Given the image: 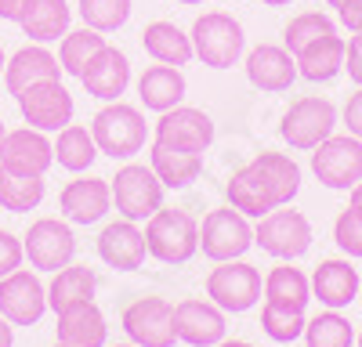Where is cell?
<instances>
[{
  "mask_svg": "<svg viewBox=\"0 0 362 347\" xmlns=\"http://www.w3.org/2000/svg\"><path fill=\"white\" fill-rule=\"evenodd\" d=\"M261 293H264L261 272L254 264H247L243 257L239 260H218V268L206 275V297L228 315L250 311L261 300Z\"/></svg>",
  "mask_w": 362,
  "mask_h": 347,
  "instance_id": "cell-8",
  "label": "cell"
},
{
  "mask_svg": "<svg viewBox=\"0 0 362 347\" xmlns=\"http://www.w3.org/2000/svg\"><path fill=\"white\" fill-rule=\"evenodd\" d=\"M141 47L153 62H163V66H189L196 51H192V37L185 29H177L174 22H148L145 33H141Z\"/></svg>",
  "mask_w": 362,
  "mask_h": 347,
  "instance_id": "cell-27",
  "label": "cell"
},
{
  "mask_svg": "<svg viewBox=\"0 0 362 347\" xmlns=\"http://www.w3.org/2000/svg\"><path fill=\"white\" fill-rule=\"evenodd\" d=\"M344 51H348V40L344 37H337V33L319 37L315 44L300 47L293 54L297 76H305L308 83H329V80H337L341 69H344Z\"/></svg>",
  "mask_w": 362,
  "mask_h": 347,
  "instance_id": "cell-24",
  "label": "cell"
},
{
  "mask_svg": "<svg viewBox=\"0 0 362 347\" xmlns=\"http://www.w3.org/2000/svg\"><path fill=\"white\" fill-rule=\"evenodd\" d=\"M254 246V228L235 207L210 210L199 224V250L210 260H239Z\"/></svg>",
  "mask_w": 362,
  "mask_h": 347,
  "instance_id": "cell-10",
  "label": "cell"
},
{
  "mask_svg": "<svg viewBox=\"0 0 362 347\" xmlns=\"http://www.w3.org/2000/svg\"><path fill=\"white\" fill-rule=\"evenodd\" d=\"M247 80L250 87H257L261 95H283L293 87L297 80V62L293 54L279 44H257L250 54H247Z\"/></svg>",
  "mask_w": 362,
  "mask_h": 347,
  "instance_id": "cell-18",
  "label": "cell"
},
{
  "mask_svg": "<svg viewBox=\"0 0 362 347\" xmlns=\"http://www.w3.org/2000/svg\"><path fill=\"white\" fill-rule=\"evenodd\" d=\"M47 311V286L25 268L0 279V315L11 326H37Z\"/></svg>",
  "mask_w": 362,
  "mask_h": 347,
  "instance_id": "cell-15",
  "label": "cell"
},
{
  "mask_svg": "<svg viewBox=\"0 0 362 347\" xmlns=\"http://www.w3.org/2000/svg\"><path fill=\"white\" fill-rule=\"evenodd\" d=\"M11 343H15V326L0 315V347H11Z\"/></svg>",
  "mask_w": 362,
  "mask_h": 347,
  "instance_id": "cell-46",
  "label": "cell"
},
{
  "mask_svg": "<svg viewBox=\"0 0 362 347\" xmlns=\"http://www.w3.org/2000/svg\"><path fill=\"white\" fill-rule=\"evenodd\" d=\"M326 4H329V8H341V4H344V0H326Z\"/></svg>",
  "mask_w": 362,
  "mask_h": 347,
  "instance_id": "cell-51",
  "label": "cell"
},
{
  "mask_svg": "<svg viewBox=\"0 0 362 347\" xmlns=\"http://www.w3.org/2000/svg\"><path fill=\"white\" fill-rule=\"evenodd\" d=\"M305 326H308V318L305 311H290V308H279V304H264L261 308V329L268 340H276V343H293L305 336Z\"/></svg>",
  "mask_w": 362,
  "mask_h": 347,
  "instance_id": "cell-38",
  "label": "cell"
},
{
  "mask_svg": "<svg viewBox=\"0 0 362 347\" xmlns=\"http://www.w3.org/2000/svg\"><path fill=\"white\" fill-rule=\"evenodd\" d=\"M337 18L348 33H362V0H344L337 8Z\"/></svg>",
  "mask_w": 362,
  "mask_h": 347,
  "instance_id": "cell-44",
  "label": "cell"
},
{
  "mask_svg": "<svg viewBox=\"0 0 362 347\" xmlns=\"http://www.w3.org/2000/svg\"><path fill=\"white\" fill-rule=\"evenodd\" d=\"M22 250H25L29 264H33L37 272H58V268L73 264V257H76V236H73V228L66 221L40 217V221L29 224L25 239H22Z\"/></svg>",
  "mask_w": 362,
  "mask_h": 347,
  "instance_id": "cell-12",
  "label": "cell"
},
{
  "mask_svg": "<svg viewBox=\"0 0 362 347\" xmlns=\"http://www.w3.org/2000/svg\"><path fill=\"white\" fill-rule=\"evenodd\" d=\"M148 166L156 170V178L163 181V188H189L199 174H203V156L199 152H181V149H167V145H156L148 149Z\"/></svg>",
  "mask_w": 362,
  "mask_h": 347,
  "instance_id": "cell-30",
  "label": "cell"
},
{
  "mask_svg": "<svg viewBox=\"0 0 362 347\" xmlns=\"http://www.w3.org/2000/svg\"><path fill=\"white\" fill-rule=\"evenodd\" d=\"M344 123H348V134H355V138H362V87L344 102Z\"/></svg>",
  "mask_w": 362,
  "mask_h": 347,
  "instance_id": "cell-43",
  "label": "cell"
},
{
  "mask_svg": "<svg viewBox=\"0 0 362 347\" xmlns=\"http://www.w3.org/2000/svg\"><path fill=\"white\" fill-rule=\"evenodd\" d=\"M156 145H167V149H181V152H206L214 145V120L192 105H174L167 112H160L156 130H153Z\"/></svg>",
  "mask_w": 362,
  "mask_h": 347,
  "instance_id": "cell-11",
  "label": "cell"
},
{
  "mask_svg": "<svg viewBox=\"0 0 362 347\" xmlns=\"http://www.w3.org/2000/svg\"><path fill=\"white\" fill-rule=\"evenodd\" d=\"M358 286H362V279L351 264V257H329L312 272V300L341 311L358 300Z\"/></svg>",
  "mask_w": 362,
  "mask_h": 347,
  "instance_id": "cell-19",
  "label": "cell"
},
{
  "mask_svg": "<svg viewBox=\"0 0 362 347\" xmlns=\"http://www.w3.org/2000/svg\"><path fill=\"white\" fill-rule=\"evenodd\" d=\"M105 47V37L98 33V29H69V33L62 37V44H58V66H62V76H76L83 73V66L95 58L98 51Z\"/></svg>",
  "mask_w": 362,
  "mask_h": 347,
  "instance_id": "cell-33",
  "label": "cell"
},
{
  "mask_svg": "<svg viewBox=\"0 0 362 347\" xmlns=\"http://www.w3.org/2000/svg\"><path fill=\"white\" fill-rule=\"evenodd\" d=\"M344 69L351 76V83L362 87V33H351L348 40V51H344Z\"/></svg>",
  "mask_w": 362,
  "mask_h": 347,
  "instance_id": "cell-42",
  "label": "cell"
},
{
  "mask_svg": "<svg viewBox=\"0 0 362 347\" xmlns=\"http://www.w3.org/2000/svg\"><path fill=\"white\" fill-rule=\"evenodd\" d=\"M351 207H362V181L351 188Z\"/></svg>",
  "mask_w": 362,
  "mask_h": 347,
  "instance_id": "cell-47",
  "label": "cell"
},
{
  "mask_svg": "<svg viewBox=\"0 0 362 347\" xmlns=\"http://www.w3.org/2000/svg\"><path fill=\"white\" fill-rule=\"evenodd\" d=\"M54 347H69V343H54Z\"/></svg>",
  "mask_w": 362,
  "mask_h": 347,
  "instance_id": "cell-56",
  "label": "cell"
},
{
  "mask_svg": "<svg viewBox=\"0 0 362 347\" xmlns=\"http://www.w3.org/2000/svg\"><path fill=\"white\" fill-rule=\"evenodd\" d=\"M261 4H268V8H290L293 0H261Z\"/></svg>",
  "mask_w": 362,
  "mask_h": 347,
  "instance_id": "cell-49",
  "label": "cell"
},
{
  "mask_svg": "<svg viewBox=\"0 0 362 347\" xmlns=\"http://www.w3.org/2000/svg\"><path fill=\"white\" fill-rule=\"evenodd\" d=\"M185 91H189V83H185V76H181L177 66L156 62L138 76V98L148 112H167V109L181 105Z\"/></svg>",
  "mask_w": 362,
  "mask_h": 347,
  "instance_id": "cell-26",
  "label": "cell"
},
{
  "mask_svg": "<svg viewBox=\"0 0 362 347\" xmlns=\"http://www.w3.org/2000/svg\"><path fill=\"white\" fill-rule=\"evenodd\" d=\"M254 246H261L268 257L297 260L312 250V224L300 210H290V202H286V207H276L264 217H257Z\"/></svg>",
  "mask_w": 362,
  "mask_h": 347,
  "instance_id": "cell-5",
  "label": "cell"
},
{
  "mask_svg": "<svg viewBox=\"0 0 362 347\" xmlns=\"http://www.w3.org/2000/svg\"><path fill=\"white\" fill-rule=\"evenodd\" d=\"M214 347H254V343H247V340H221V343H214Z\"/></svg>",
  "mask_w": 362,
  "mask_h": 347,
  "instance_id": "cell-48",
  "label": "cell"
},
{
  "mask_svg": "<svg viewBox=\"0 0 362 347\" xmlns=\"http://www.w3.org/2000/svg\"><path fill=\"white\" fill-rule=\"evenodd\" d=\"M329 33H337V25H334L329 15H322V11H300L283 29V47L290 54H297L300 47H308V44H315L319 37H329Z\"/></svg>",
  "mask_w": 362,
  "mask_h": 347,
  "instance_id": "cell-37",
  "label": "cell"
},
{
  "mask_svg": "<svg viewBox=\"0 0 362 347\" xmlns=\"http://www.w3.org/2000/svg\"><path fill=\"white\" fill-rule=\"evenodd\" d=\"M69 18H73V11L66 0H29L18 25L33 44H51L69 33Z\"/></svg>",
  "mask_w": 362,
  "mask_h": 347,
  "instance_id": "cell-28",
  "label": "cell"
},
{
  "mask_svg": "<svg viewBox=\"0 0 362 347\" xmlns=\"http://www.w3.org/2000/svg\"><path fill=\"white\" fill-rule=\"evenodd\" d=\"M90 134L98 152L109 159H134L148 141L145 116L127 102H105V109H98L90 120Z\"/></svg>",
  "mask_w": 362,
  "mask_h": 347,
  "instance_id": "cell-1",
  "label": "cell"
},
{
  "mask_svg": "<svg viewBox=\"0 0 362 347\" xmlns=\"http://www.w3.org/2000/svg\"><path fill=\"white\" fill-rule=\"evenodd\" d=\"M112 188V202H116V214L127 217V221H148L160 207H163V181L156 178L153 166L145 163H124L116 170V178L109 181Z\"/></svg>",
  "mask_w": 362,
  "mask_h": 347,
  "instance_id": "cell-4",
  "label": "cell"
},
{
  "mask_svg": "<svg viewBox=\"0 0 362 347\" xmlns=\"http://www.w3.org/2000/svg\"><path fill=\"white\" fill-rule=\"evenodd\" d=\"M145 250L160 264H189L199 250V221L189 210L160 207L145 221Z\"/></svg>",
  "mask_w": 362,
  "mask_h": 347,
  "instance_id": "cell-2",
  "label": "cell"
},
{
  "mask_svg": "<svg viewBox=\"0 0 362 347\" xmlns=\"http://www.w3.org/2000/svg\"><path fill=\"white\" fill-rule=\"evenodd\" d=\"M192 51L203 66L210 69H232L247 51V33L232 15L225 11H206L192 22Z\"/></svg>",
  "mask_w": 362,
  "mask_h": 347,
  "instance_id": "cell-3",
  "label": "cell"
},
{
  "mask_svg": "<svg viewBox=\"0 0 362 347\" xmlns=\"http://www.w3.org/2000/svg\"><path fill=\"white\" fill-rule=\"evenodd\" d=\"M119 322H124V333L131 336V343L138 347H174L177 340L174 304H167L163 297H138L134 304H127Z\"/></svg>",
  "mask_w": 362,
  "mask_h": 347,
  "instance_id": "cell-13",
  "label": "cell"
},
{
  "mask_svg": "<svg viewBox=\"0 0 362 347\" xmlns=\"http://www.w3.org/2000/svg\"><path fill=\"white\" fill-rule=\"evenodd\" d=\"M44 202V178H22L0 166V207L11 214H25L37 210Z\"/></svg>",
  "mask_w": 362,
  "mask_h": 347,
  "instance_id": "cell-35",
  "label": "cell"
},
{
  "mask_svg": "<svg viewBox=\"0 0 362 347\" xmlns=\"http://www.w3.org/2000/svg\"><path fill=\"white\" fill-rule=\"evenodd\" d=\"M225 311L214 300H181L174 304V333L189 347H214L225 340Z\"/></svg>",
  "mask_w": 362,
  "mask_h": 347,
  "instance_id": "cell-16",
  "label": "cell"
},
{
  "mask_svg": "<svg viewBox=\"0 0 362 347\" xmlns=\"http://www.w3.org/2000/svg\"><path fill=\"white\" fill-rule=\"evenodd\" d=\"M145 231L134 221H112L98 236V257L116 272H138L145 260Z\"/></svg>",
  "mask_w": 362,
  "mask_h": 347,
  "instance_id": "cell-21",
  "label": "cell"
},
{
  "mask_svg": "<svg viewBox=\"0 0 362 347\" xmlns=\"http://www.w3.org/2000/svg\"><path fill=\"white\" fill-rule=\"evenodd\" d=\"M308 300H312V279L300 272V268L279 264V268L268 272V279H264V304H279V308H290V311H305Z\"/></svg>",
  "mask_w": 362,
  "mask_h": 347,
  "instance_id": "cell-31",
  "label": "cell"
},
{
  "mask_svg": "<svg viewBox=\"0 0 362 347\" xmlns=\"http://www.w3.org/2000/svg\"><path fill=\"white\" fill-rule=\"evenodd\" d=\"M247 166L261 181L264 195L272 199V207H286V202H293V195L300 188V166L293 163V156H286V152H257Z\"/></svg>",
  "mask_w": 362,
  "mask_h": 347,
  "instance_id": "cell-22",
  "label": "cell"
},
{
  "mask_svg": "<svg viewBox=\"0 0 362 347\" xmlns=\"http://www.w3.org/2000/svg\"><path fill=\"white\" fill-rule=\"evenodd\" d=\"M334 243L341 246L344 257L362 260V207H348L334 221Z\"/></svg>",
  "mask_w": 362,
  "mask_h": 347,
  "instance_id": "cell-40",
  "label": "cell"
},
{
  "mask_svg": "<svg viewBox=\"0 0 362 347\" xmlns=\"http://www.w3.org/2000/svg\"><path fill=\"white\" fill-rule=\"evenodd\" d=\"M116 347H138V343H116Z\"/></svg>",
  "mask_w": 362,
  "mask_h": 347,
  "instance_id": "cell-54",
  "label": "cell"
},
{
  "mask_svg": "<svg viewBox=\"0 0 362 347\" xmlns=\"http://www.w3.org/2000/svg\"><path fill=\"white\" fill-rule=\"evenodd\" d=\"M15 102H18V112H22L25 127H37L44 134H58L62 127H69L73 123V112H76L73 95L66 91L62 76L29 83Z\"/></svg>",
  "mask_w": 362,
  "mask_h": 347,
  "instance_id": "cell-7",
  "label": "cell"
},
{
  "mask_svg": "<svg viewBox=\"0 0 362 347\" xmlns=\"http://www.w3.org/2000/svg\"><path fill=\"white\" fill-rule=\"evenodd\" d=\"M214 4H225V0H214Z\"/></svg>",
  "mask_w": 362,
  "mask_h": 347,
  "instance_id": "cell-58",
  "label": "cell"
},
{
  "mask_svg": "<svg viewBox=\"0 0 362 347\" xmlns=\"http://www.w3.org/2000/svg\"><path fill=\"white\" fill-rule=\"evenodd\" d=\"M25 4H29V0H0V18H4V22H18Z\"/></svg>",
  "mask_w": 362,
  "mask_h": 347,
  "instance_id": "cell-45",
  "label": "cell"
},
{
  "mask_svg": "<svg viewBox=\"0 0 362 347\" xmlns=\"http://www.w3.org/2000/svg\"><path fill=\"white\" fill-rule=\"evenodd\" d=\"M305 343L308 347H351L355 333H351V322L341 311L326 308L322 315H315L312 322L305 326Z\"/></svg>",
  "mask_w": 362,
  "mask_h": 347,
  "instance_id": "cell-36",
  "label": "cell"
},
{
  "mask_svg": "<svg viewBox=\"0 0 362 347\" xmlns=\"http://www.w3.org/2000/svg\"><path fill=\"white\" fill-rule=\"evenodd\" d=\"M4 134H8V127H4V120H0V141H4Z\"/></svg>",
  "mask_w": 362,
  "mask_h": 347,
  "instance_id": "cell-52",
  "label": "cell"
},
{
  "mask_svg": "<svg viewBox=\"0 0 362 347\" xmlns=\"http://www.w3.org/2000/svg\"><path fill=\"white\" fill-rule=\"evenodd\" d=\"M4 66H8V58H4V47H0V76H4Z\"/></svg>",
  "mask_w": 362,
  "mask_h": 347,
  "instance_id": "cell-50",
  "label": "cell"
},
{
  "mask_svg": "<svg viewBox=\"0 0 362 347\" xmlns=\"http://www.w3.org/2000/svg\"><path fill=\"white\" fill-rule=\"evenodd\" d=\"M22 257H25V250H22V239H18V236H11V231H4V228H0V279H4V275H11L15 268H22Z\"/></svg>",
  "mask_w": 362,
  "mask_h": 347,
  "instance_id": "cell-41",
  "label": "cell"
},
{
  "mask_svg": "<svg viewBox=\"0 0 362 347\" xmlns=\"http://www.w3.org/2000/svg\"><path fill=\"white\" fill-rule=\"evenodd\" d=\"M102 152H98V145H95V134H90L87 127L80 123H69L58 130L54 138V163L69 170V174H83L90 170V163H95Z\"/></svg>",
  "mask_w": 362,
  "mask_h": 347,
  "instance_id": "cell-32",
  "label": "cell"
},
{
  "mask_svg": "<svg viewBox=\"0 0 362 347\" xmlns=\"http://www.w3.org/2000/svg\"><path fill=\"white\" fill-rule=\"evenodd\" d=\"M358 347H362V333H358Z\"/></svg>",
  "mask_w": 362,
  "mask_h": 347,
  "instance_id": "cell-57",
  "label": "cell"
},
{
  "mask_svg": "<svg viewBox=\"0 0 362 347\" xmlns=\"http://www.w3.org/2000/svg\"><path fill=\"white\" fill-rule=\"evenodd\" d=\"M177 4H203V0H177Z\"/></svg>",
  "mask_w": 362,
  "mask_h": 347,
  "instance_id": "cell-53",
  "label": "cell"
},
{
  "mask_svg": "<svg viewBox=\"0 0 362 347\" xmlns=\"http://www.w3.org/2000/svg\"><path fill=\"white\" fill-rule=\"evenodd\" d=\"M105 315L98 311L95 300L73 304L66 311H58V343L69 347H105Z\"/></svg>",
  "mask_w": 362,
  "mask_h": 347,
  "instance_id": "cell-25",
  "label": "cell"
},
{
  "mask_svg": "<svg viewBox=\"0 0 362 347\" xmlns=\"http://www.w3.org/2000/svg\"><path fill=\"white\" fill-rule=\"evenodd\" d=\"M51 76H62V66L58 58L44 47V44H29V47H18L8 66H4V87L18 98L29 83H40V80H51Z\"/></svg>",
  "mask_w": 362,
  "mask_h": 347,
  "instance_id": "cell-23",
  "label": "cell"
},
{
  "mask_svg": "<svg viewBox=\"0 0 362 347\" xmlns=\"http://www.w3.org/2000/svg\"><path fill=\"white\" fill-rule=\"evenodd\" d=\"M312 170L319 185L348 192L362 181V138L355 134H329L322 145L312 149Z\"/></svg>",
  "mask_w": 362,
  "mask_h": 347,
  "instance_id": "cell-9",
  "label": "cell"
},
{
  "mask_svg": "<svg viewBox=\"0 0 362 347\" xmlns=\"http://www.w3.org/2000/svg\"><path fill=\"white\" fill-rule=\"evenodd\" d=\"M80 83L90 98L98 102H119V95L131 87V62L119 47H102L80 73Z\"/></svg>",
  "mask_w": 362,
  "mask_h": 347,
  "instance_id": "cell-17",
  "label": "cell"
},
{
  "mask_svg": "<svg viewBox=\"0 0 362 347\" xmlns=\"http://www.w3.org/2000/svg\"><path fill=\"white\" fill-rule=\"evenodd\" d=\"M131 0H80V18L83 25L98 29V33H116L119 25H127L131 18Z\"/></svg>",
  "mask_w": 362,
  "mask_h": 347,
  "instance_id": "cell-39",
  "label": "cell"
},
{
  "mask_svg": "<svg viewBox=\"0 0 362 347\" xmlns=\"http://www.w3.org/2000/svg\"><path fill=\"white\" fill-rule=\"evenodd\" d=\"M358 300H362V286H358Z\"/></svg>",
  "mask_w": 362,
  "mask_h": 347,
  "instance_id": "cell-55",
  "label": "cell"
},
{
  "mask_svg": "<svg viewBox=\"0 0 362 347\" xmlns=\"http://www.w3.org/2000/svg\"><path fill=\"white\" fill-rule=\"evenodd\" d=\"M54 163V141H47L44 130L37 127H18L8 130L0 141V166L22 174V178H44Z\"/></svg>",
  "mask_w": 362,
  "mask_h": 347,
  "instance_id": "cell-14",
  "label": "cell"
},
{
  "mask_svg": "<svg viewBox=\"0 0 362 347\" xmlns=\"http://www.w3.org/2000/svg\"><path fill=\"white\" fill-rule=\"evenodd\" d=\"M95 293H98V275L83 264H66V268L54 272V279L47 286V308L58 315L73 304L95 300Z\"/></svg>",
  "mask_w": 362,
  "mask_h": 347,
  "instance_id": "cell-29",
  "label": "cell"
},
{
  "mask_svg": "<svg viewBox=\"0 0 362 347\" xmlns=\"http://www.w3.org/2000/svg\"><path fill=\"white\" fill-rule=\"evenodd\" d=\"M228 207H235L243 217H264L268 210H276L250 166H239L228 178Z\"/></svg>",
  "mask_w": 362,
  "mask_h": 347,
  "instance_id": "cell-34",
  "label": "cell"
},
{
  "mask_svg": "<svg viewBox=\"0 0 362 347\" xmlns=\"http://www.w3.org/2000/svg\"><path fill=\"white\" fill-rule=\"evenodd\" d=\"M62 217L73 221V224H95L109 214L112 207V188H109V178H76L62 188Z\"/></svg>",
  "mask_w": 362,
  "mask_h": 347,
  "instance_id": "cell-20",
  "label": "cell"
},
{
  "mask_svg": "<svg viewBox=\"0 0 362 347\" xmlns=\"http://www.w3.org/2000/svg\"><path fill=\"white\" fill-rule=\"evenodd\" d=\"M337 127V109L329 98L308 95V98H297L290 102V109L283 112L279 120V138L290 145V149L300 152H312L315 145H322Z\"/></svg>",
  "mask_w": 362,
  "mask_h": 347,
  "instance_id": "cell-6",
  "label": "cell"
}]
</instances>
